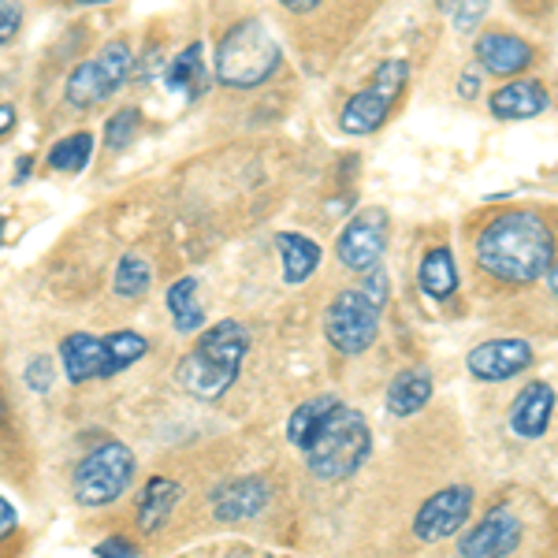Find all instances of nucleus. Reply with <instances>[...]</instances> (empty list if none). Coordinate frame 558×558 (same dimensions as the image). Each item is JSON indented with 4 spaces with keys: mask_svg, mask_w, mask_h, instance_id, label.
Here are the masks:
<instances>
[{
    "mask_svg": "<svg viewBox=\"0 0 558 558\" xmlns=\"http://www.w3.org/2000/svg\"><path fill=\"white\" fill-rule=\"evenodd\" d=\"M476 265L492 279L510 287L536 283L555 265V231L539 213L510 209L499 213L476 235Z\"/></svg>",
    "mask_w": 558,
    "mask_h": 558,
    "instance_id": "nucleus-1",
    "label": "nucleus"
},
{
    "mask_svg": "<svg viewBox=\"0 0 558 558\" xmlns=\"http://www.w3.org/2000/svg\"><path fill=\"white\" fill-rule=\"evenodd\" d=\"M250 354V331L239 320H220L216 328H205L191 354L179 357L175 380L191 399L216 402L231 391L239 380V368Z\"/></svg>",
    "mask_w": 558,
    "mask_h": 558,
    "instance_id": "nucleus-2",
    "label": "nucleus"
},
{
    "mask_svg": "<svg viewBox=\"0 0 558 558\" xmlns=\"http://www.w3.org/2000/svg\"><path fill=\"white\" fill-rule=\"evenodd\" d=\"M283 64L279 34L260 15L239 20L216 45L213 78L228 89H257L276 75Z\"/></svg>",
    "mask_w": 558,
    "mask_h": 558,
    "instance_id": "nucleus-3",
    "label": "nucleus"
},
{
    "mask_svg": "<svg viewBox=\"0 0 558 558\" xmlns=\"http://www.w3.org/2000/svg\"><path fill=\"white\" fill-rule=\"evenodd\" d=\"M305 470L320 481H347L373 454V428L362 410L339 407L324 417V425L299 447Z\"/></svg>",
    "mask_w": 558,
    "mask_h": 558,
    "instance_id": "nucleus-4",
    "label": "nucleus"
},
{
    "mask_svg": "<svg viewBox=\"0 0 558 558\" xmlns=\"http://www.w3.org/2000/svg\"><path fill=\"white\" fill-rule=\"evenodd\" d=\"M146 354H149V343L138 331H112V336L71 331L68 339H60V368H64L68 384L108 380V376L142 362Z\"/></svg>",
    "mask_w": 558,
    "mask_h": 558,
    "instance_id": "nucleus-5",
    "label": "nucleus"
},
{
    "mask_svg": "<svg viewBox=\"0 0 558 558\" xmlns=\"http://www.w3.org/2000/svg\"><path fill=\"white\" fill-rule=\"evenodd\" d=\"M134 481V454L128 444L120 439H108L97 451H89L83 462L71 473V495H75L78 507H108L116 502Z\"/></svg>",
    "mask_w": 558,
    "mask_h": 558,
    "instance_id": "nucleus-6",
    "label": "nucleus"
},
{
    "mask_svg": "<svg viewBox=\"0 0 558 558\" xmlns=\"http://www.w3.org/2000/svg\"><path fill=\"white\" fill-rule=\"evenodd\" d=\"M410 83V60H384L380 68H376L373 83L365 89H357L354 97L343 105V112H339V131L347 134H376L387 123V116H391V108L399 105L402 89Z\"/></svg>",
    "mask_w": 558,
    "mask_h": 558,
    "instance_id": "nucleus-7",
    "label": "nucleus"
},
{
    "mask_svg": "<svg viewBox=\"0 0 558 558\" xmlns=\"http://www.w3.org/2000/svg\"><path fill=\"white\" fill-rule=\"evenodd\" d=\"M134 71V49L123 38L108 41L97 57L83 60L64 83V101L71 108H94L108 101Z\"/></svg>",
    "mask_w": 558,
    "mask_h": 558,
    "instance_id": "nucleus-8",
    "label": "nucleus"
},
{
    "mask_svg": "<svg viewBox=\"0 0 558 558\" xmlns=\"http://www.w3.org/2000/svg\"><path fill=\"white\" fill-rule=\"evenodd\" d=\"M380 305L368 302L357 287L339 291L331 299L328 313H324V339L331 343V350H339L347 357L365 354L380 336Z\"/></svg>",
    "mask_w": 558,
    "mask_h": 558,
    "instance_id": "nucleus-9",
    "label": "nucleus"
},
{
    "mask_svg": "<svg viewBox=\"0 0 558 558\" xmlns=\"http://www.w3.org/2000/svg\"><path fill=\"white\" fill-rule=\"evenodd\" d=\"M387 239H391V213L384 205H365L343 223L336 239V257L350 272H368L380 265Z\"/></svg>",
    "mask_w": 558,
    "mask_h": 558,
    "instance_id": "nucleus-10",
    "label": "nucleus"
},
{
    "mask_svg": "<svg viewBox=\"0 0 558 558\" xmlns=\"http://www.w3.org/2000/svg\"><path fill=\"white\" fill-rule=\"evenodd\" d=\"M473 510V488L465 484H451V488H439L421 502V510L413 514V536L425 539V544H439V539H451L462 533L465 521Z\"/></svg>",
    "mask_w": 558,
    "mask_h": 558,
    "instance_id": "nucleus-11",
    "label": "nucleus"
},
{
    "mask_svg": "<svg viewBox=\"0 0 558 558\" xmlns=\"http://www.w3.org/2000/svg\"><path fill=\"white\" fill-rule=\"evenodd\" d=\"M518 544L521 518L510 507H495L458 539V558H507L518 551Z\"/></svg>",
    "mask_w": 558,
    "mask_h": 558,
    "instance_id": "nucleus-12",
    "label": "nucleus"
},
{
    "mask_svg": "<svg viewBox=\"0 0 558 558\" xmlns=\"http://www.w3.org/2000/svg\"><path fill=\"white\" fill-rule=\"evenodd\" d=\"M533 357L536 354L525 339H484L465 354V368L484 384H502L533 368Z\"/></svg>",
    "mask_w": 558,
    "mask_h": 558,
    "instance_id": "nucleus-13",
    "label": "nucleus"
},
{
    "mask_svg": "<svg viewBox=\"0 0 558 558\" xmlns=\"http://www.w3.org/2000/svg\"><path fill=\"white\" fill-rule=\"evenodd\" d=\"M473 57H476V68L495 78H521V71H529L536 64L533 45L507 31H484L473 45Z\"/></svg>",
    "mask_w": 558,
    "mask_h": 558,
    "instance_id": "nucleus-14",
    "label": "nucleus"
},
{
    "mask_svg": "<svg viewBox=\"0 0 558 558\" xmlns=\"http://www.w3.org/2000/svg\"><path fill=\"white\" fill-rule=\"evenodd\" d=\"M551 108V89H547L539 78H507L495 94L488 97V112L495 120H533V116L547 112Z\"/></svg>",
    "mask_w": 558,
    "mask_h": 558,
    "instance_id": "nucleus-15",
    "label": "nucleus"
},
{
    "mask_svg": "<svg viewBox=\"0 0 558 558\" xmlns=\"http://www.w3.org/2000/svg\"><path fill=\"white\" fill-rule=\"evenodd\" d=\"M551 417H555V387L547 380H533L518 391L514 407L507 413V425L521 439H539L551 428Z\"/></svg>",
    "mask_w": 558,
    "mask_h": 558,
    "instance_id": "nucleus-16",
    "label": "nucleus"
},
{
    "mask_svg": "<svg viewBox=\"0 0 558 558\" xmlns=\"http://www.w3.org/2000/svg\"><path fill=\"white\" fill-rule=\"evenodd\" d=\"M213 514L220 521H250L272 502V492L260 476H242V481H228L213 492Z\"/></svg>",
    "mask_w": 558,
    "mask_h": 558,
    "instance_id": "nucleus-17",
    "label": "nucleus"
},
{
    "mask_svg": "<svg viewBox=\"0 0 558 558\" xmlns=\"http://www.w3.org/2000/svg\"><path fill=\"white\" fill-rule=\"evenodd\" d=\"M276 254L279 265H283V283L299 287L320 268L324 250L317 239L302 235V231H276Z\"/></svg>",
    "mask_w": 558,
    "mask_h": 558,
    "instance_id": "nucleus-18",
    "label": "nucleus"
},
{
    "mask_svg": "<svg viewBox=\"0 0 558 558\" xmlns=\"http://www.w3.org/2000/svg\"><path fill=\"white\" fill-rule=\"evenodd\" d=\"M209 83L213 71L205 68V41H191L165 71V86L183 97V101H197L209 89Z\"/></svg>",
    "mask_w": 558,
    "mask_h": 558,
    "instance_id": "nucleus-19",
    "label": "nucleus"
},
{
    "mask_svg": "<svg viewBox=\"0 0 558 558\" xmlns=\"http://www.w3.org/2000/svg\"><path fill=\"white\" fill-rule=\"evenodd\" d=\"M417 287L432 302H447L458 291V260L451 246H432L417 265Z\"/></svg>",
    "mask_w": 558,
    "mask_h": 558,
    "instance_id": "nucleus-20",
    "label": "nucleus"
},
{
    "mask_svg": "<svg viewBox=\"0 0 558 558\" xmlns=\"http://www.w3.org/2000/svg\"><path fill=\"white\" fill-rule=\"evenodd\" d=\"M428 399H432V373L421 365L402 368V373L387 384V413H395V417H413V413H421L428 407Z\"/></svg>",
    "mask_w": 558,
    "mask_h": 558,
    "instance_id": "nucleus-21",
    "label": "nucleus"
},
{
    "mask_svg": "<svg viewBox=\"0 0 558 558\" xmlns=\"http://www.w3.org/2000/svg\"><path fill=\"white\" fill-rule=\"evenodd\" d=\"M179 495H183V488H179L172 476H153V481L138 495V510H134L142 533H157V529L172 518Z\"/></svg>",
    "mask_w": 558,
    "mask_h": 558,
    "instance_id": "nucleus-22",
    "label": "nucleus"
},
{
    "mask_svg": "<svg viewBox=\"0 0 558 558\" xmlns=\"http://www.w3.org/2000/svg\"><path fill=\"white\" fill-rule=\"evenodd\" d=\"M168 313L179 336H194L205 328V305H202V283L197 276H183L168 287Z\"/></svg>",
    "mask_w": 558,
    "mask_h": 558,
    "instance_id": "nucleus-23",
    "label": "nucleus"
},
{
    "mask_svg": "<svg viewBox=\"0 0 558 558\" xmlns=\"http://www.w3.org/2000/svg\"><path fill=\"white\" fill-rule=\"evenodd\" d=\"M339 407H343V399H339V395H331V391L313 395V399H305L302 407H294L291 417H287V444L302 447L305 439H310L313 432L324 425V417H328L331 410H339Z\"/></svg>",
    "mask_w": 558,
    "mask_h": 558,
    "instance_id": "nucleus-24",
    "label": "nucleus"
},
{
    "mask_svg": "<svg viewBox=\"0 0 558 558\" xmlns=\"http://www.w3.org/2000/svg\"><path fill=\"white\" fill-rule=\"evenodd\" d=\"M94 160V134L89 131H75L68 134V138H60L57 146L49 149V157H45V165L52 168V172H83V168Z\"/></svg>",
    "mask_w": 558,
    "mask_h": 558,
    "instance_id": "nucleus-25",
    "label": "nucleus"
},
{
    "mask_svg": "<svg viewBox=\"0 0 558 558\" xmlns=\"http://www.w3.org/2000/svg\"><path fill=\"white\" fill-rule=\"evenodd\" d=\"M153 283V268L149 260L142 254H123L120 265H116V276H112V291L120 299H142Z\"/></svg>",
    "mask_w": 558,
    "mask_h": 558,
    "instance_id": "nucleus-26",
    "label": "nucleus"
},
{
    "mask_svg": "<svg viewBox=\"0 0 558 558\" xmlns=\"http://www.w3.org/2000/svg\"><path fill=\"white\" fill-rule=\"evenodd\" d=\"M138 131H142V108L138 105H123V108H116L112 116L105 120V146L108 149H128L134 138H138Z\"/></svg>",
    "mask_w": 558,
    "mask_h": 558,
    "instance_id": "nucleus-27",
    "label": "nucleus"
},
{
    "mask_svg": "<svg viewBox=\"0 0 558 558\" xmlns=\"http://www.w3.org/2000/svg\"><path fill=\"white\" fill-rule=\"evenodd\" d=\"M488 4H492V0H451V23H454V31H462V34L476 31L484 15H488Z\"/></svg>",
    "mask_w": 558,
    "mask_h": 558,
    "instance_id": "nucleus-28",
    "label": "nucleus"
},
{
    "mask_svg": "<svg viewBox=\"0 0 558 558\" xmlns=\"http://www.w3.org/2000/svg\"><path fill=\"white\" fill-rule=\"evenodd\" d=\"M23 31V4L20 0H0V45H12Z\"/></svg>",
    "mask_w": 558,
    "mask_h": 558,
    "instance_id": "nucleus-29",
    "label": "nucleus"
},
{
    "mask_svg": "<svg viewBox=\"0 0 558 558\" xmlns=\"http://www.w3.org/2000/svg\"><path fill=\"white\" fill-rule=\"evenodd\" d=\"M26 387L38 395H49L52 391V362L49 357H34L31 365H26Z\"/></svg>",
    "mask_w": 558,
    "mask_h": 558,
    "instance_id": "nucleus-30",
    "label": "nucleus"
},
{
    "mask_svg": "<svg viewBox=\"0 0 558 558\" xmlns=\"http://www.w3.org/2000/svg\"><path fill=\"white\" fill-rule=\"evenodd\" d=\"M362 276H365V283L357 287V291H362L373 305H380V310H384V305H387V272L376 265V268H368V272H362Z\"/></svg>",
    "mask_w": 558,
    "mask_h": 558,
    "instance_id": "nucleus-31",
    "label": "nucleus"
},
{
    "mask_svg": "<svg viewBox=\"0 0 558 558\" xmlns=\"http://www.w3.org/2000/svg\"><path fill=\"white\" fill-rule=\"evenodd\" d=\"M97 558H138V551H134V544L128 536H108L101 539V544L94 547Z\"/></svg>",
    "mask_w": 558,
    "mask_h": 558,
    "instance_id": "nucleus-32",
    "label": "nucleus"
},
{
    "mask_svg": "<svg viewBox=\"0 0 558 558\" xmlns=\"http://www.w3.org/2000/svg\"><path fill=\"white\" fill-rule=\"evenodd\" d=\"M481 83H484V71L470 64L462 71V78H458V97H462V101H476V97H481Z\"/></svg>",
    "mask_w": 558,
    "mask_h": 558,
    "instance_id": "nucleus-33",
    "label": "nucleus"
},
{
    "mask_svg": "<svg viewBox=\"0 0 558 558\" xmlns=\"http://www.w3.org/2000/svg\"><path fill=\"white\" fill-rule=\"evenodd\" d=\"M15 521H20V518H15V507L4 499V495H0V536H8V533H12V529H15Z\"/></svg>",
    "mask_w": 558,
    "mask_h": 558,
    "instance_id": "nucleus-34",
    "label": "nucleus"
},
{
    "mask_svg": "<svg viewBox=\"0 0 558 558\" xmlns=\"http://www.w3.org/2000/svg\"><path fill=\"white\" fill-rule=\"evenodd\" d=\"M279 4H283L291 15H305V12H317L324 0H279Z\"/></svg>",
    "mask_w": 558,
    "mask_h": 558,
    "instance_id": "nucleus-35",
    "label": "nucleus"
},
{
    "mask_svg": "<svg viewBox=\"0 0 558 558\" xmlns=\"http://www.w3.org/2000/svg\"><path fill=\"white\" fill-rule=\"evenodd\" d=\"M12 128H15V108L8 101H0V138H8Z\"/></svg>",
    "mask_w": 558,
    "mask_h": 558,
    "instance_id": "nucleus-36",
    "label": "nucleus"
},
{
    "mask_svg": "<svg viewBox=\"0 0 558 558\" xmlns=\"http://www.w3.org/2000/svg\"><path fill=\"white\" fill-rule=\"evenodd\" d=\"M31 160L34 157H20V175H15V183H23V179H26V172H31Z\"/></svg>",
    "mask_w": 558,
    "mask_h": 558,
    "instance_id": "nucleus-37",
    "label": "nucleus"
},
{
    "mask_svg": "<svg viewBox=\"0 0 558 558\" xmlns=\"http://www.w3.org/2000/svg\"><path fill=\"white\" fill-rule=\"evenodd\" d=\"M0 250H4V216H0Z\"/></svg>",
    "mask_w": 558,
    "mask_h": 558,
    "instance_id": "nucleus-38",
    "label": "nucleus"
},
{
    "mask_svg": "<svg viewBox=\"0 0 558 558\" xmlns=\"http://www.w3.org/2000/svg\"><path fill=\"white\" fill-rule=\"evenodd\" d=\"M75 4H108V0H75Z\"/></svg>",
    "mask_w": 558,
    "mask_h": 558,
    "instance_id": "nucleus-39",
    "label": "nucleus"
},
{
    "mask_svg": "<svg viewBox=\"0 0 558 558\" xmlns=\"http://www.w3.org/2000/svg\"><path fill=\"white\" fill-rule=\"evenodd\" d=\"M231 558H246V555H231Z\"/></svg>",
    "mask_w": 558,
    "mask_h": 558,
    "instance_id": "nucleus-40",
    "label": "nucleus"
}]
</instances>
